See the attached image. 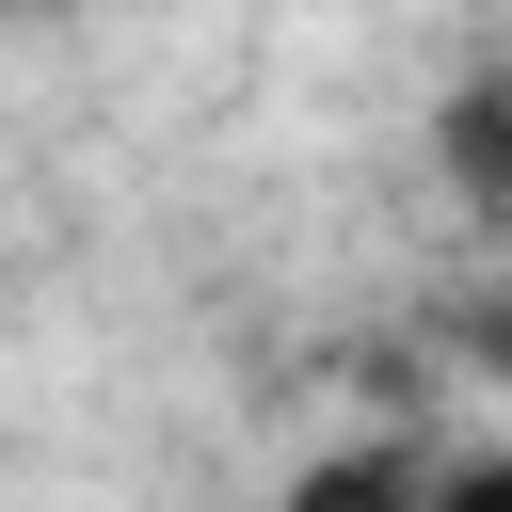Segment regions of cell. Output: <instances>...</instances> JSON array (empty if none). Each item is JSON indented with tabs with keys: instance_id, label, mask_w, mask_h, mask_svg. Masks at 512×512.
<instances>
[{
	"instance_id": "obj_4",
	"label": "cell",
	"mask_w": 512,
	"mask_h": 512,
	"mask_svg": "<svg viewBox=\"0 0 512 512\" xmlns=\"http://www.w3.org/2000/svg\"><path fill=\"white\" fill-rule=\"evenodd\" d=\"M432 512H512V448H432Z\"/></svg>"
},
{
	"instance_id": "obj_3",
	"label": "cell",
	"mask_w": 512,
	"mask_h": 512,
	"mask_svg": "<svg viewBox=\"0 0 512 512\" xmlns=\"http://www.w3.org/2000/svg\"><path fill=\"white\" fill-rule=\"evenodd\" d=\"M448 352H464V384L512 400V256H480V272L448 288Z\"/></svg>"
},
{
	"instance_id": "obj_1",
	"label": "cell",
	"mask_w": 512,
	"mask_h": 512,
	"mask_svg": "<svg viewBox=\"0 0 512 512\" xmlns=\"http://www.w3.org/2000/svg\"><path fill=\"white\" fill-rule=\"evenodd\" d=\"M432 176H448V208L512 256V32H480V48L448 64V96H432Z\"/></svg>"
},
{
	"instance_id": "obj_2",
	"label": "cell",
	"mask_w": 512,
	"mask_h": 512,
	"mask_svg": "<svg viewBox=\"0 0 512 512\" xmlns=\"http://www.w3.org/2000/svg\"><path fill=\"white\" fill-rule=\"evenodd\" d=\"M272 512H432V448H416V432H336V448L288 464Z\"/></svg>"
}]
</instances>
